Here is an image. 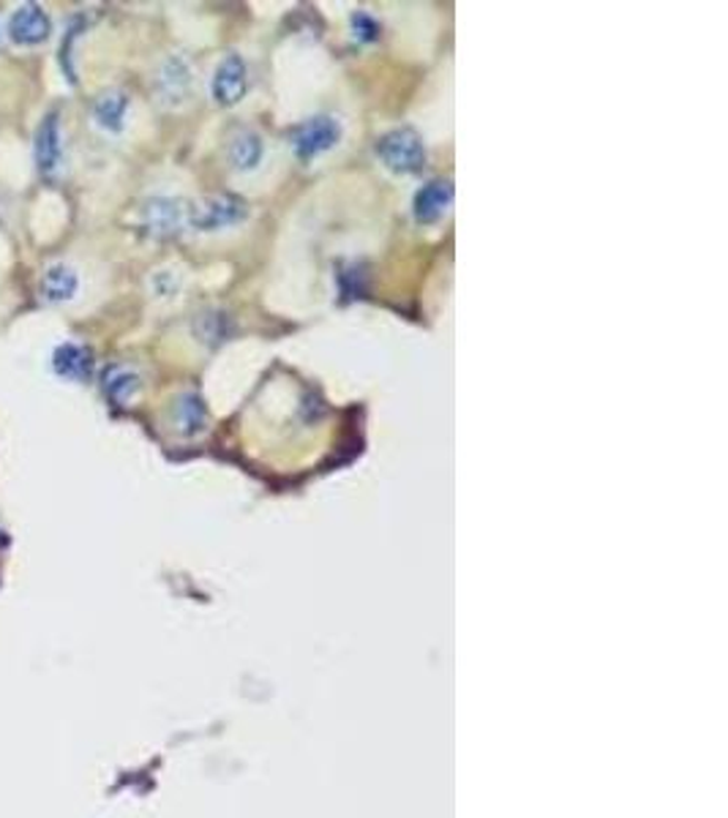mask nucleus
Returning a JSON list of instances; mask_svg holds the SVG:
<instances>
[{"label": "nucleus", "instance_id": "1", "mask_svg": "<svg viewBox=\"0 0 728 818\" xmlns=\"http://www.w3.org/2000/svg\"><path fill=\"white\" fill-rule=\"evenodd\" d=\"M377 156L393 172L409 176L426 164V146L415 129H393L377 142Z\"/></svg>", "mask_w": 728, "mask_h": 818}, {"label": "nucleus", "instance_id": "2", "mask_svg": "<svg viewBox=\"0 0 728 818\" xmlns=\"http://www.w3.org/2000/svg\"><path fill=\"white\" fill-rule=\"evenodd\" d=\"M249 216V208H246L243 200L238 197H208V200L191 205L189 208V227L200 232H213V230H225V227L238 225Z\"/></svg>", "mask_w": 728, "mask_h": 818}, {"label": "nucleus", "instance_id": "3", "mask_svg": "<svg viewBox=\"0 0 728 818\" xmlns=\"http://www.w3.org/2000/svg\"><path fill=\"white\" fill-rule=\"evenodd\" d=\"M339 140H341V126L328 116L306 120V123H300L298 129L292 131V148L295 153H298V159L303 161L328 153Z\"/></svg>", "mask_w": 728, "mask_h": 818}, {"label": "nucleus", "instance_id": "4", "mask_svg": "<svg viewBox=\"0 0 728 818\" xmlns=\"http://www.w3.org/2000/svg\"><path fill=\"white\" fill-rule=\"evenodd\" d=\"M33 159L36 170L44 178L58 176L60 164H63V134H60V118L58 112H47L41 118L39 129L33 137Z\"/></svg>", "mask_w": 728, "mask_h": 818}, {"label": "nucleus", "instance_id": "5", "mask_svg": "<svg viewBox=\"0 0 728 818\" xmlns=\"http://www.w3.org/2000/svg\"><path fill=\"white\" fill-rule=\"evenodd\" d=\"M52 20L41 6L26 3L9 17V39L17 47H39L50 39Z\"/></svg>", "mask_w": 728, "mask_h": 818}, {"label": "nucleus", "instance_id": "6", "mask_svg": "<svg viewBox=\"0 0 728 818\" xmlns=\"http://www.w3.org/2000/svg\"><path fill=\"white\" fill-rule=\"evenodd\" d=\"M246 88H249V69L243 58L227 56L213 74V99L221 107H235L246 96Z\"/></svg>", "mask_w": 728, "mask_h": 818}, {"label": "nucleus", "instance_id": "7", "mask_svg": "<svg viewBox=\"0 0 728 818\" xmlns=\"http://www.w3.org/2000/svg\"><path fill=\"white\" fill-rule=\"evenodd\" d=\"M189 225V208L180 200H150L146 205V227L159 238H170L180 227Z\"/></svg>", "mask_w": 728, "mask_h": 818}, {"label": "nucleus", "instance_id": "8", "mask_svg": "<svg viewBox=\"0 0 728 818\" xmlns=\"http://www.w3.org/2000/svg\"><path fill=\"white\" fill-rule=\"evenodd\" d=\"M450 202H453V183L442 178L431 180V183H426L423 189L415 194L412 205L415 219H418L420 225H435L439 216L450 208Z\"/></svg>", "mask_w": 728, "mask_h": 818}, {"label": "nucleus", "instance_id": "9", "mask_svg": "<svg viewBox=\"0 0 728 818\" xmlns=\"http://www.w3.org/2000/svg\"><path fill=\"white\" fill-rule=\"evenodd\" d=\"M39 292L41 300H47V303H69L80 292V276H77L71 265L52 262L41 276Z\"/></svg>", "mask_w": 728, "mask_h": 818}, {"label": "nucleus", "instance_id": "10", "mask_svg": "<svg viewBox=\"0 0 728 818\" xmlns=\"http://www.w3.org/2000/svg\"><path fill=\"white\" fill-rule=\"evenodd\" d=\"M52 369H56V375L63 377V380L86 382L90 371H93V355H90L88 347L66 341V345H60L56 355H52Z\"/></svg>", "mask_w": 728, "mask_h": 818}, {"label": "nucleus", "instance_id": "11", "mask_svg": "<svg viewBox=\"0 0 728 818\" xmlns=\"http://www.w3.org/2000/svg\"><path fill=\"white\" fill-rule=\"evenodd\" d=\"M126 112H129V96L123 90H107L96 99L93 120L107 134H120L126 126Z\"/></svg>", "mask_w": 728, "mask_h": 818}, {"label": "nucleus", "instance_id": "12", "mask_svg": "<svg viewBox=\"0 0 728 818\" xmlns=\"http://www.w3.org/2000/svg\"><path fill=\"white\" fill-rule=\"evenodd\" d=\"M172 423L183 437H197L202 435L205 426H208V409L205 401L197 393H183L178 396L176 407H172Z\"/></svg>", "mask_w": 728, "mask_h": 818}, {"label": "nucleus", "instance_id": "13", "mask_svg": "<svg viewBox=\"0 0 728 818\" xmlns=\"http://www.w3.org/2000/svg\"><path fill=\"white\" fill-rule=\"evenodd\" d=\"M142 380L129 366H112L104 375V393L116 407H129L140 393Z\"/></svg>", "mask_w": 728, "mask_h": 818}, {"label": "nucleus", "instance_id": "14", "mask_svg": "<svg viewBox=\"0 0 728 818\" xmlns=\"http://www.w3.org/2000/svg\"><path fill=\"white\" fill-rule=\"evenodd\" d=\"M230 159L240 172L255 170L262 161V140L255 131H240V134H235L230 146Z\"/></svg>", "mask_w": 728, "mask_h": 818}, {"label": "nucleus", "instance_id": "15", "mask_svg": "<svg viewBox=\"0 0 728 818\" xmlns=\"http://www.w3.org/2000/svg\"><path fill=\"white\" fill-rule=\"evenodd\" d=\"M159 86H161V93H164L167 99H176V101L183 99V96L189 93V86H191L189 66H186L183 60H170V63L161 69Z\"/></svg>", "mask_w": 728, "mask_h": 818}, {"label": "nucleus", "instance_id": "16", "mask_svg": "<svg viewBox=\"0 0 728 818\" xmlns=\"http://www.w3.org/2000/svg\"><path fill=\"white\" fill-rule=\"evenodd\" d=\"M195 330L200 341H208V345H219V341L230 336V325H227V317L221 311H205V315L197 317Z\"/></svg>", "mask_w": 728, "mask_h": 818}, {"label": "nucleus", "instance_id": "17", "mask_svg": "<svg viewBox=\"0 0 728 818\" xmlns=\"http://www.w3.org/2000/svg\"><path fill=\"white\" fill-rule=\"evenodd\" d=\"M352 28H355V39L360 41H375L379 36V26L375 20H371L366 11H358V14L352 17Z\"/></svg>", "mask_w": 728, "mask_h": 818}]
</instances>
